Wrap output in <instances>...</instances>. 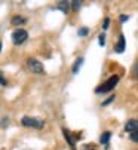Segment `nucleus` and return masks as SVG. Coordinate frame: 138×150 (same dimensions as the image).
<instances>
[{"instance_id":"8","label":"nucleus","mask_w":138,"mask_h":150,"mask_svg":"<svg viewBox=\"0 0 138 150\" xmlns=\"http://www.w3.org/2000/svg\"><path fill=\"white\" fill-rule=\"evenodd\" d=\"M110 137H111V132H103V135L100 137V143L104 144V146H108V141H110Z\"/></svg>"},{"instance_id":"1","label":"nucleus","mask_w":138,"mask_h":150,"mask_svg":"<svg viewBox=\"0 0 138 150\" xmlns=\"http://www.w3.org/2000/svg\"><path fill=\"white\" fill-rule=\"evenodd\" d=\"M119 83V76H111L107 82H104L103 85H100V86L95 89V92L97 94H101V92H110L111 89H114V86H116V85Z\"/></svg>"},{"instance_id":"5","label":"nucleus","mask_w":138,"mask_h":150,"mask_svg":"<svg viewBox=\"0 0 138 150\" xmlns=\"http://www.w3.org/2000/svg\"><path fill=\"white\" fill-rule=\"evenodd\" d=\"M125 45H126V40H125V36L120 34L119 36V42H117V45L114 46V52H117V54H122L125 51Z\"/></svg>"},{"instance_id":"9","label":"nucleus","mask_w":138,"mask_h":150,"mask_svg":"<svg viewBox=\"0 0 138 150\" xmlns=\"http://www.w3.org/2000/svg\"><path fill=\"white\" fill-rule=\"evenodd\" d=\"M11 23H12L13 25H21V24H24V23H25V18H22L21 15H16V16L12 18Z\"/></svg>"},{"instance_id":"3","label":"nucleus","mask_w":138,"mask_h":150,"mask_svg":"<svg viewBox=\"0 0 138 150\" xmlns=\"http://www.w3.org/2000/svg\"><path fill=\"white\" fill-rule=\"evenodd\" d=\"M28 39V33L25 30H22V28H18L12 33V42H13V45H22L24 42Z\"/></svg>"},{"instance_id":"4","label":"nucleus","mask_w":138,"mask_h":150,"mask_svg":"<svg viewBox=\"0 0 138 150\" xmlns=\"http://www.w3.org/2000/svg\"><path fill=\"white\" fill-rule=\"evenodd\" d=\"M27 67H28L30 71H33V73H36V74H42V73L45 71L43 64H42L40 61L34 59V58H30V59L27 61Z\"/></svg>"},{"instance_id":"6","label":"nucleus","mask_w":138,"mask_h":150,"mask_svg":"<svg viewBox=\"0 0 138 150\" xmlns=\"http://www.w3.org/2000/svg\"><path fill=\"white\" fill-rule=\"evenodd\" d=\"M135 129H138V120H135V119L128 120L126 125H125V131H126V132H132V131H135Z\"/></svg>"},{"instance_id":"20","label":"nucleus","mask_w":138,"mask_h":150,"mask_svg":"<svg viewBox=\"0 0 138 150\" xmlns=\"http://www.w3.org/2000/svg\"><path fill=\"white\" fill-rule=\"evenodd\" d=\"M0 49H2V43H0Z\"/></svg>"},{"instance_id":"10","label":"nucleus","mask_w":138,"mask_h":150,"mask_svg":"<svg viewBox=\"0 0 138 150\" xmlns=\"http://www.w3.org/2000/svg\"><path fill=\"white\" fill-rule=\"evenodd\" d=\"M82 3H83V0H73V2L70 3V8H71L74 12H77V11L82 8Z\"/></svg>"},{"instance_id":"15","label":"nucleus","mask_w":138,"mask_h":150,"mask_svg":"<svg viewBox=\"0 0 138 150\" xmlns=\"http://www.w3.org/2000/svg\"><path fill=\"white\" fill-rule=\"evenodd\" d=\"M134 77L138 79V61L135 62V66H134Z\"/></svg>"},{"instance_id":"14","label":"nucleus","mask_w":138,"mask_h":150,"mask_svg":"<svg viewBox=\"0 0 138 150\" xmlns=\"http://www.w3.org/2000/svg\"><path fill=\"white\" fill-rule=\"evenodd\" d=\"M100 46H105V36L100 34Z\"/></svg>"},{"instance_id":"18","label":"nucleus","mask_w":138,"mask_h":150,"mask_svg":"<svg viewBox=\"0 0 138 150\" xmlns=\"http://www.w3.org/2000/svg\"><path fill=\"white\" fill-rule=\"evenodd\" d=\"M108 24H110V19H108V18H105V21H104V27H103V28H104V30H107Z\"/></svg>"},{"instance_id":"13","label":"nucleus","mask_w":138,"mask_h":150,"mask_svg":"<svg viewBox=\"0 0 138 150\" xmlns=\"http://www.w3.org/2000/svg\"><path fill=\"white\" fill-rule=\"evenodd\" d=\"M88 31H89V30H88L86 27H83V28H80V30L77 31V34H79V36H86V34H88Z\"/></svg>"},{"instance_id":"19","label":"nucleus","mask_w":138,"mask_h":150,"mask_svg":"<svg viewBox=\"0 0 138 150\" xmlns=\"http://www.w3.org/2000/svg\"><path fill=\"white\" fill-rule=\"evenodd\" d=\"M6 83H8V82H6V79H5L2 74H0V85H6Z\"/></svg>"},{"instance_id":"12","label":"nucleus","mask_w":138,"mask_h":150,"mask_svg":"<svg viewBox=\"0 0 138 150\" xmlns=\"http://www.w3.org/2000/svg\"><path fill=\"white\" fill-rule=\"evenodd\" d=\"M131 135H129V138L134 141V143H138V129H135V131H132V132H129Z\"/></svg>"},{"instance_id":"16","label":"nucleus","mask_w":138,"mask_h":150,"mask_svg":"<svg viewBox=\"0 0 138 150\" xmlns=\"http://www.w3.org/2000/svg\"><path fill=\"white\" fill-rule=\"evenodd\" d=\"M113 100H114V95H111V97H110V98H108V100H107L105 103H103V105H108V104H110V103H111Z\"/></svg>"},{"instance_id":"17","label":"nucleus","mask_w":138,"mask_h":150,"mask_svg":"<svg viewBox=\"0 0 138 150\" xmlns=\"http://www.w3.org/2000/svg\"><path fill=\"white\" fill-rule=\"evenodd\" d=\"M129 16L128 15H120V23H125V21H128Z\"/></svg>"},{"instance_id":"2","label":"nucleus","mask_w":138,"mask_h":150,"mask_svg":"<svg viewBox=\"0 0 138 150\" xmlns=\"http://www.w3.org/2000/svg\"><path fill=\"white\" fill-rule=\"evenodd\" d=\"M21 123L27 126V128H36V129H42L45 126V122L40 120V119H36V117H30V116H24L21 120Z\"/></svg>"},{"instance_id":"7","label":"nucleus","mask_w":138,"mask_h":150,"mask_svg":"<svg viewBox=\"0 0 138 150\" xmlns=\"http://www.w3.org/2000/svg\"><path fill=\"white\" fill-rule=\"evenodd\" d=\"M58 9H59V11H62L64 13H67V12H68V9H70V2H68V0H59Z\"/></svg>"},{"instance_id":"11","label":"nucleus","mask_w":138,"mask_h":150,"mask_svg":"<svg viewBox=\"0 0 138 150\" xmlns=\"http://www.w3.org/2000/svg\"><path fill=\"white\" fill-rule=\"evenodd\" d=\"M82 62H83V58H79V59H76L74 66H73V73H74V74H76V73L80 70V67H82Z\"/></svg>"}]
</instances>
